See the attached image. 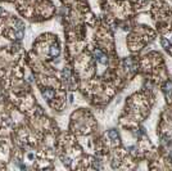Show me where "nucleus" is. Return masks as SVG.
<instances>
[{
    "instance_id": "1",
    "label": "nucleus",
    "mask_w": 172,
    "mask_h": 171,
    "mask_svg": "<svg viewBox=\"0 0 172 171\" xmlns=\"http://www.w3.org/2000/svg\"><path fill=\"white\" fill-rule=\"evenodd\" d=\"M94 54H95V58L99 60V63H102V64H105V63L108 62V58L105 57L104 53H102L100 50H95L94 52Z\"/></svg>"
},
{
    "instance_id": "2",
    "label": "nucleus",
    "mask_w": 172,
    "mask_h": 171,
    "mask_svg": "<svg viewBox=\"0 0 172 171\" xmlns=\"http://www.w3.org/2000/svg\"><path fill=\"white\" fill-rule=\"evenodd\" d=\"M54 94H55L54 90L50 89V88H48V89H45L43 92V95L45 96V99H48V100H51V99L54 98Z\"/></svg>"
},
{
    "instance_id": "3",
    "label": "nucleus",
    "mask_w": 172,
    "mask_h": 171,
    "mask_svg": "<svg viewBox=\"0 0 172 171\" xmlns=\"http://www.w3.org/2000/svg\"><path fill=\"white\" fill-rule=\"evenodd\" d=\"M60 53V48L58 45H51L50 46V50H49V54L50 57H58Z\"/></svg>"
},
{
    "instance_id": "4",
    "label": "nucleus",
    "mask_w": 172,
    "mask_h": 171,
    "mask_svg": "<svg viewBox=\"0 0 172 171\" xmlns=\"http://www.w3.org/2000/svg\"><path fill=\"white\" fill-rule=\"evenodd\" d=\"M108 136H109L113 142H118V140H120V135H118L117 130H114V129H112V130L108 131Z\"/></svg>"
},
{
    "instance_id": "5",
    "label": "nucleus",
    "mask_w": 172,
    "mask_h": 171,
    "mask_svg": "<svg viewBox=\"0 0 172 171\" xmlns=\"http://www.w3.org/2000/svg\"><path fill=\"white\" fill-rule=\"evenodd\" d=\"M14 26H16V31H23L24 30V23L22 21H16L14 22Z\"/></svg>"
},
{
    "instance_id": "6",
    "label": "nucleus",
    "mask_w": 172,
    "mask_h": 171,
    "mask_svg": "<svg viewBox=\"0 0 172 171\" xmlns=\"http://www.w3.org/2000/svg\"><path fill=\"white\" fill-rule=\"evenodd\" d=\"M165 92L167 93V95H171V93H172V82H167V84H166Z\"/></svg>"
},
{
    "instance_id": "7",
    "label": "nucleus",
    "mask_w": 172,
    "mask_h": 171,
    "mask_svg": "<svg viewBox=\"0 0 172 171\" xmlns=\"http://www.w3.org/2000/svg\"><path fill=\"white\" fill-rule=\"evenodd\" d=\"M162 45L165 46L166 49H170V48H171V43H170V41H167V40H166L165 37L162 39Z\"/></svg>"
},
{
    "instance_id": "8",
    "label": "nucleus",
    "mask_w": 172,
    "mask_h": 171,
    "mask_svg": "<svg viewBox=\"0 0 172 171\" xmlns=\"http://www.w3.org/2000/svg\"><path fill=\"white\" fill-rule=\"evenodd\" d=\"M1 13H3V9H1V7H0V14H1Z\"/></svg>"
}]
</instances>
